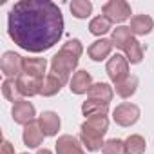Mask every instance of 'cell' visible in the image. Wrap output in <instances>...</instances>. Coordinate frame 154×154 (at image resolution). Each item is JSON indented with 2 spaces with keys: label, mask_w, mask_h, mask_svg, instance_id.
<instances>
[{
  "label": "cell",
  "mask_w": 154,
  "mask_h": 154,
  "mask_svg": "<svg viewBox=\"0 0 154 154\" xmlns=\"http://www.w3.org/2000/svg\"><path fill=\"white\" fill-rule=\"evenodd\" d=\"M8 33L27 53L49 51L63 35L62 9L51 0H18L8 15Z\"/></svg>",
  "instance_id": "6da1fadb"
},
{
  "label": "cell",
  "mask_w": 154,
  "mask_h": 154,
  "mask_svg": "<svg viewBox=\"0 0 154 154\" xmlns=\"http://www.w3.org/2000/svg\"><path fill=\"white\" fill-rule=\"evenodd\" d=\"M82 53H84V47L78 38L67 40L60 47V51L51 58V71L47 74L54 76L62 85H65L67 82H71V74L76 69V65H78Z\"/></svg>",
  "instance_id": "7a4b0ae2"
},
{
  "label": "cell",
  "mask_w": 154,
  "mask_h": 154,
  "mask_svg": "<svg viewBox=\"0 0 154 154\" xmlns=\"http://www.w3.org/2000/svg\"><path fill=\"white\" fill-rule=\"evenodd\" d=\"M105 71H107V76L109 80L116 85L120 82H123L129 74V60L123 56V54H112L109 60H107V65H105Z\"/></svg>",
  "instance_id": "3957f363"
},
{
  "label": "cell",
  "mask_w": 154,
  "mask_h": 154,
  "mask_svg": "<svg viewBox=\"0 0 154 154\" xmlns=\"http://www.w3.org/2000/svg\"><path fill=\"white\" fill-rule=\"evenodd\" d=\"M102 13L103 17H107L111 22L114 24H122L127 18H131V6L125 2V0H109L102 6Z\"/></svg>",
  "instance_id": "277c9868"
},
{
  "label": "cell",
  "mask_w": 154,
  "mask_h": 154,
  "mask_svg": "<svg viewBox=\"0 0 154 154\" xmlns=\"http://www.w3.org/2000/svg\"><path fill=\"white\" fill-rule=\"evenodd\" d=\"M140 114H141V111L138 105L125 102V103L116 105V109L112 111V120L120 127H131L140 120Z\"/></svg>",
  "instance_id": "5b68a950"
},
{
  "label": "cell",
  "mask_w": 154,
  "mask_h": 154,
  "mask_svg": "<svg viewBox=\"0 0 154 154\" xmlns=\"http://www.w3.org/2000/svg\"><path fill=\"white\" fill-rule=\"evenodd\" d=\"M0 69L6 74V78L17 80L24 72V56H20L15 51H6L2 54V60H0Z\"/></svg>",
  "instance_id": "8992f818"
},
{
  "label": "cell",
  "mask_w": 154,
  "mask_h": 154,
  "mask_svg": "<svg viewBox=\"0 0 154 154\" xmlns=\"http://www.w3.org/2000/svg\"><path fill=\"white\" fill-rule=\"evenodd\" d=\"M80 131H82V134H87V136L103 138L109 131V118L107 116H91L82 123Z\"/></svg>",
  "instance_id": "52a82bcc"
},
{
  "label": "cell",
  "mask_w": 154,
  "mask_h": 154,
  "mask_svg": "<svg viewBox=\"0 0 154 154\" xmlns=\"http://www.w3.org/2000/svg\"><path fill=\"white\" fill-rule=\"evenodd\" d=\"M11 116L15 120V123L18 125H27L31 122H35V116H36V111H35V105L27 100H20L17 103H13V109H11Z\"/></svg>",
  "instance_id": "ba28073f"
},
{
  "label": "cell",
  "mask_w": 154,
  "mask_h": 154,
  "mask_svg": "<svg viewBox=\"0 0 154 154\" xmlns=\"http://www.w3.org/2000/svg\"><path fill=\"white\" fill-rule=\"evenodd\" d=\"M17 85H18V91L22 96L26 98H31V96H36L42 93V85H44V80L42 78H36V76H29V74H20L17 78Z\"/></svg>",
  "instance_id": "9c48e42d"
},
{
  "label": "cell",
  "mask_w": 154,
  "mask_h": 154,
  "mask_svg": "<svg viewBox=\"0 0 154 154\" xmlns=\"http://www.w3.org/2000/svg\"><path fill=\"white\" fill-rule=\"evenodd\" d=\"M91 87H93V76H91V72H87L84 69L76 71L69 82V89L72 94H85V93H89Z\"/></svg>",
  "instance_id": "30bf717a"
},
{
  "label": "cell",
  "mask_w": 154,
  "mask_h": 154,
  "mask_svg": "<svg viewBox=\"0 0 154 154\" xmlns=\"http://www.w3.org/2000/svg\"><path fill=\"white\" fill-rule=\"evenodd\" d=\"M38 125H40L44 136L49 138V136H56V134H58L62 122H60V116H58L56 112H53V111H44V112L38 116Z\"/></svg>",
  "instance_id": "8fae6325"
},
{
  "label": "cell",
  "mask_w": 154,
  "mask_h": 154,
  "mask_svg": "<svg viewBox=\"0 0 154 154\" xmlns=\"http://www.w3.org/2000/svg\"><path fill=\"white\" fill-rule=\"evenodd\" d=\"M44 132H42V129H40V125H38V120H35V122H31V123H27L26 127H24V132H22V140H24V145L26 147H29V149H38L40 145H42V141H44Z\"/></svg>",
  "instance_id": "7c38bea8"
},
{
  "label": "cell",
  "mask_w": 154,
  "mask_h": 154,
  "mask_svg": "<svg viewBox=\"0 0 154 154\" xmlns=\"http://www.w3.org/2000/svg\"><path fill=\"white\" fill-rule=\"evenodd\" d=\"M54 150H56V154H85L80 145V140L71 134L60 136L58 141L54 143Z\"/></svg>",
  "instance_id": "4fadbf2b"
},
{
  "label": "cell",
  "mask_w": 154,
  "mask_h": 154,
  "mask_svg": "<svg viewBox=\"0 0 154 154\" xmlns=\"http://www.w3.org/2000/svg\"><path fill=\"white\" fill-rule=\"evenodd\" d=\"M112 47H114V45H112L111 40H107V38H100V40H96V42H93V44L89 45L87 54H89L91 60H94V62H102V60H105V58L111 56Z\"/></svg>",
  "instance_id": "5bb4252c"
},
{
  "label": "cell",
  "mask_w": 154,
  "mask_h": 154,
  "mask_svg": "<svg viewBox=\"0 0 154 154\" xmlns=\"http://www.w3.org/2000/svg\"><path fill=\"white\" fill-rule=\"evenodd\" d=\"M47 72V60L45 58H24V74L36 76L45 80Z\"/></svg>",
  "instance_id": "9a60e30c"
},
{
  "label": "cell",
  "mask_w": 154,
  "mask_h": 154,
  "mask_svg": "<svg viewBox=\"0 0 154 154\" xmlns=\"http://www.w3.org/2000/svg\"><path fill=\"white\" fill-rule=\"evenodd\" d=\"M131 31L134 36H145L154 29V20L149 15H136L131 18Z\"/></svg>",
  "instance_id": "2e32d148"
},
{
  "label": "cell",
  "mask_w": 154,
  "mask_h": 154,
  "mask_svg": "<svg viewBox=\"0 0 154 154\" xmlns=\"http://www.w3.org/2000/svg\"><path fill=\"white\" fill-rule=\"evenodd\" d=\"M82 112H84L85 118H91V116H107V112H109V103H107V102H102V100L87 98V100L82 103Z\"/></svg>",
  "instance_id": "e0dca14e"
},
{
  "label": "cell",
  "mask_w": 154,
  "mask_h": 154,
  "mask_svg": "<svg viewBox=\"0 0 154 154\" xmlns=\"http://www.w3.org/2000/svg\"><path fill=\"white\" fill-rule=\"evenodd\" d=\"M114 96V91L109 84H103V82H98V84H93V87L89 89L87 93V98H93V100H102V102H111Z\"/></svg>",
  "instance_id": "ac0fdd59"
},
{
  "label": "cell",
  "mask_w": 154,
  "mask_h": 154,
  "mask_svg": "<svg viewBox=\"0 0 154 154\" xmlns=\"http://www.w3.org/2000/svg\"><path fill=\"white\" fill-rule=\"evenodd\" d=\"M131 38H134V35H132L131 27H127V26H120V27L112 29L111 42H112V45H114V47H118V49H125V45L129 44V40H131Z\"/></svg>",
  "instance_id": "d6986e66"
},
{
  "label": "cell",
  "mask_w": 154,
  "mask_h": 154,
  "mask_svg": "<svg viewBox=\"0 0 154 154\" xmlns=\"http://www.w3.org/2000/svg\"><path fill=\"white\" fill-rule=\"evenodd\" d=\"M123 53H125V58L129 60V63H140L143 60V45L136 38L129 40V44L125 45Z\"/></svg>",
  "instance_id": "ffe728a7"
},
{
  "label": "cell",
  "mask_w": 154,
  "mask_h": 154,
  "mask_svg": "<svg viewBox=\"0 0 154 154\" xmlns=\"http://www.w3.org/2000/svg\"><path fill=\"white\" fill-rule=\"evenodd\" d=\"M69 9H71V13H72L74 18L84 20V18L91 17V13H93V4L89 2V0H72V2L69 4Z\"/></svg>",
  "instance_id": "44dd1931"
},
{
  "label": "cell",
  "mask_w": 154,
  "mask_h": 154,
  "mask_svg": "<svg viewBox=\"0 0 154 154\" xmlns=\"http://www.w3.org/2000/svg\"><path fill=\"white\" fill-rule=\"evenodd\" d=\"M111 26H112V22H111L107 17L98 15V17H94V18L89 22V33L94 35V36H102V35H105V33L111 31Z\"/></svg>",
  "instance_id": "7402d4cb"
},
{
  "label": "cell",
  "mask_w": 154,
  "mask_h": 154,
  "mask_svg": "<svg viewBox=\"0 0 154 154\" xmlns=\"http://www.w3.org/2000/svg\"><path fill=\"white\" fill-rule=\"evenodd\" d=\"M114 87H116V94L120 98H131L138 89V78L136 76H127L123 82L116 84Z\"/></svg>",
  "instance_id": "603a6c76"
},
{
  "label": "cell",
  "mask_w": 154,
  "mask_h": 154,
  "mask_svg": "<svg viewBox=\"0 0 154 154\" xmlns=\"http://www.w3.org/2000/svg\"><path fill=\"white\" fill-rule=\"evenodd\" d=\"M2 94H4L6 100H9V102H13V103H17V102L22 100V94H20V91H18L17 80H13V78H6V80H4V84H2Z\"/></svg>",
  "instance_id": "cb8c5ba5"
},
{
  "label": "cell",
  "mask_w": 154,
  "mask_h": 154,
  "mask_svg": "<svg viewBox=\"0 0 154 154\" xmlns=\"http://www.w3.org/2000/svg\"><path fill=\"white\" fill-rule=\"evenodd\" d=\"M125 147H127V154H143L147 149L145 138L140 134H131L125 140Z\"/></svg>",
  "instance_id": "d4e9b609"
},
{
  "label": "cell",
  "mask_w": 154,
  "mask_h": 154,
  "mask_svg": "<svg viewBox=\"0 0 154 154\" xmlns=\"http://www.w3.org/2000/svg\"><path fill=\"white\" fill-rule=\"evenodd\" d=\"M62 84L54 78V76H51V74H47L45 76V80H44V85H42V96H45V98H51V96H54V94H58L60 91H62Z\"/></svg>",
  "instance_id": "484cf974"
},
{
  "label": "cell",
  "mask_w": 154,
  "mask_h": 154,
  "mask_svg": "<svg viewBox=\"0 0 154 154\" xmlns=\"http://www.w3.org/2000/svg\"><path fill=\"white\" fill-rule=\"evenodd\" d=\"M102 152L103 154H127V147H125V141L123 140L112 138V140H107L105 141Z\"/></svg>",
  "instance_id": "4316f807"
},
{
  "label": "cell",
  "mask_w": 154,
  "mask_h": 154,
  "mask_svg": "<svg viewBox=\"0 0 154 154\" xmlns=\"http://www.w3.org/2000/svg\"><path fill=\"white\" fill-rule=\"evenodd\" d=\"M80 141H82V145H84L89 152L102 150L103 145H105L103 138H94V136H87V134H82V132H80Z\"/></svg>",
  "instance_id": "83f0119b"
},
{
  "label": "cell",
  "mask_w": 154,
  "mask_h": 154,
  "mask_svg": "<svg viewBox=\"0 0 154 154\" xmlns=\"http://www.w3.org/2000/svg\"><path fill=\"white\" fill-rule=\"evenodd\" d=\"M0 154H15V147H13V143L9 140L2 141V152H0Z\"/></svg>",
  "instance_id": "f1b7e54d"
},
{
  "label": "cell",
  "mask_w": 154,
  "mask_h": 154,
  "mask_svg": "<svg viewBox=\"0 0 154 154\" xmlns=\"http://www.w3.org/2000/svg\"><path fill=\"white\" fill-rule=\"evenodd\" d=\"M36 154H53V152H51L49 149H40V150H38Z\"/></svg>",
  "instance_id": "f546056e"
},
{
  "label": "cell",
  "mask_w": 154,
  "mask_h": 154,
  "mask_svg": "<svg viewBox=\"0 0 154 154\" xmlns=\"http://www.w3.org/2000/svg\"><path fill=\"white\" fill-rule=\"evenodd\" d=\"M22 154H27V152H22Z\"/></svg>",
  "instance_id": "4dcf8cb0"
}]
</instances>
